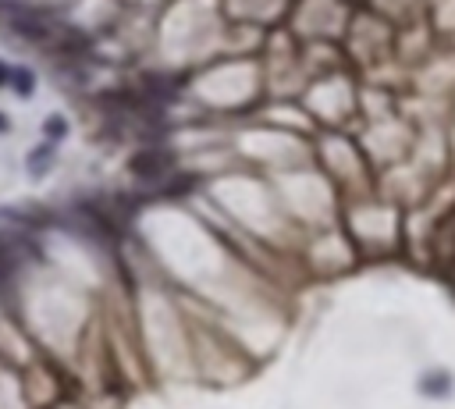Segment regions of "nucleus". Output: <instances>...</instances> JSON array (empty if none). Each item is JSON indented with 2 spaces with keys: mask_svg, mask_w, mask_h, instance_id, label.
<instances>
[{
  "mask_svg": "<svg viewBox=\"0 0 455 409\" xmlns=\"http://www.w3.org/2000/svg\"><path fill=\"white\" fill-rule=\"evenodd\" d=\"M8 22H11V29H15L18 36H26V40H33V43H47V40L54 36V26H50L43 15L29 11V8H22V11L8 8Z\"/></svg>",
  "mask_w": 455,
  "mask_h": 409,
  "instance_id": "nucleus-1",
  "label": "nucleus"
},
{
  "mask_svg": "<svg viewBox=\"0 0 455 409\" xmlns=\"http://www.w3.org/2000/svg\"><path fill=\"white\" fill-rule=\"evenodd\" d=\"M171 164H174V160H171L167 153L142 150V153H135V157L128 160V171H132L139 181H160V178H164V171H167Z\"/></svg>",
  "mask_w": 455,
  "mask_h": 409,
  "instance_id": "nucleus-2",
  "label": "nucleus"
},
{
  "mask_svg": "<svg viewBox=\"0 0 455 409\" xmlns=\"http://www.w3.org/2000/svg\"><path fill=\"white\" fill-rule=\"evenodd\" d=\"M416 388H420V395H427V398H448V395L455 391V377H451V370H427V374L416 381Z\"/></svg>",
  "mask_w": 455,
  "mask_h": 409,
  "instance_id": "nucleus-3",
  "label": "nucleus"
},
{
  "mask_svg": "<svg viewBox=\"0 0 455 409\" xmlns=\"http://www.w3.org/2000/svg\"><path fill=\"white\" fill-rule=\"evenodd\" d=\"M11 86H15V96L29 100V96H33V89H36V75H33L29 68H15V79H11Z\"/></svg>",
  "mask_w": 455,
  "mask_h": 409,
  "instance_id": "nucleus-4",
  "label": "nucleus"
},
{
  "mask_svg": "<svg viewBox=\"0 0 455 409\" xmlns=\"http://www.w3.org/2000/svg\"><path fill=\"white\" fill-rule=\"evenodd\" d=\"M47 135H50V139H64V135H68V121H64L61 114H50V118H47Z\"/></svg>",
  "mask_w": 455,
  "mask_h": 409,
  "instance_id": "nucleus-5",
  "label": "nucleus"
},
{
  "mask_svg": "<svg viewBox=\"0 0 455 409\" xmlns=\"http://www.w3.org/2000/svg\"><path fill=\"white\" fill-rule=\"evenodd\" d=\"M50 157H54V146H40V150L29 157V171H43Z\"/></svg>",
  "mask_w": 455,
  "mask_h": 409,
  "instance_id": "nucleus-6",
  "label": "nucleus"
},
{
  "mask_svg": "<svg viewBox=\"0 0 455 409\" xmlns=\"http://www.w3.org/2000/svg\"><path fill=\"white\" fill-rule=\"evenodd\" d=\"M11 79H15V68H8L4 61H0V86H8Z\"/></svg>",
  "mask_w": 455,
  "mask_h": 409,
  "instance_id": "nucleus-7",
  "label": "nucleus"
},
{
  "mask_svg": "<svg viewBox=\"0 0 455 409\" xmlns=\"http://www.w3.org/2000/svg\"><path fill=\"white\" fill-rule=\"evenodd\" d=\"M4 132H11V118H8L4 111H0V135H4Z\"/></svg>",
  "mask_w": 455,
  "mask_h": 409,
  "instance_id": "nucleus-8",
  "label": "nucleus"
}]
</instances>
